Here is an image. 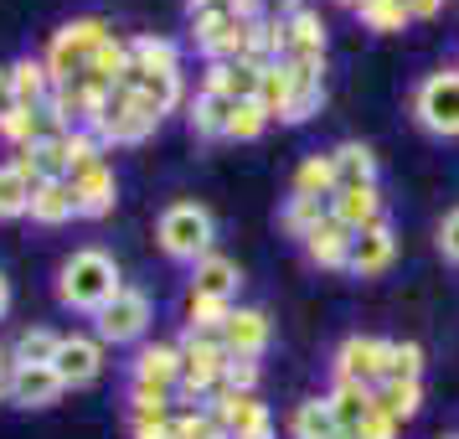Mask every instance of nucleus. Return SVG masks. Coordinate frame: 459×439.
<instances>
[{
    "mask_svg": "<svg viewBox=\"0 0 459 439\" xmlns=\"http://www.w3.org/2000/svg\"><path fill=\"white\" fill-rule=\"evenodd\" d=\"M212 414H217V424L228 429V439H269L273 435V418H269V408L258 403V393L212 398Z\"/></svg>",
    "mask_w": 459,
    "mask_h": 439,
    "instance_id": "9d476101",
    "label": "nucleus"
},
{
    "mask_svg": "<svg viewBox=\"0 0 459 439\" xmlns=\"http://www.w3.org/2000/svg\"><path fill=\"white\" fill-rule=\"evenodd\" d=\"M228 114H232V99L202 88V93L191 99V114H186L191 135H196V140H228Z\"/></svg>",
    "mask_w": 459,
    "mask_h": 439,
    "instance_id": "a878e982",
    "label": "nucleus"
},
{
    "mask_svg": "<svg viewBox=\"0 0 459 439\" xmlns=\"http://www.w3.org/2000/svg\"><path fill=\"white\" fill-rule=\"evenodd\" d=\"M356 16H361L367 31H382V37H393V31H403V26L413 22L403 0H361V11H356Z\"/></svg>",
    "mask_w": 459,
    "mask_h": 439,
    "instance_id": "473e14b6",
    "label": "nucleus"
},
{
    "mask_svg": "<svg viewBox=\"0 0 459 439\" xmlns=\"http://www.w3.org/2000/svg\"><path fill=\"white\" fill-rule=\"evenodd\" d=\"M67 187H73L78 217H108V212H114L119 181H114V166H108V161H99V166H88V171H73Z\"/></svg>",
    "mask_w": 459,
    "mask_h": 439,
    "instance_id": "9b49d317",
    "label": "nucleus"
},
{
    "mask_svg": "<svg viewBox=\"0 0 459 439\" xmlns=\"http://www.w3.org/2000/svg\"><path fill=\"white\" fill-rule=\"evenodd\" d=\"M134 382H145V388H170V393H176V382H181V347H170V341L140 347V356H134Z\"/></svg>",
    "mask_w": 459,
    "mask_h": 439,
    "instance_id": "f3484780",
    "label": "nucleus"
},
{
    "mask_svg": "<svg viewBox=\"0 0 459 439\" xmlns=\"http://www.w3.org/2000/svg\"><path fill=\"white\" fill-rule=\"evenodd\" d=\"M93 320H99V341H104V347L140 341V336H145V326H150V294L145 290H129V285H125V290L114 294V300H108Z\"/></svg>",
    "mask_w": 459,
    "mask_h": 439,
    "instance_id": "6e6552de",
    "label": "nucleus"
},
{
    "mask_svg": "<svg viewBox=\"0 0 459 439\" xmlns=\"http://www.w3.org/2000/svg\"><path fill=\"white\" fill-rule=\"evenodd\" d=\"M155 129H160V119L134 104V93H129V88H114V93L104 99V109H99L93 135H99L104 145H140V140H150Z\"/></svg>",
    "mask_w": 459,
    "mask_h": 439,
    "instance_id": "423d86ee",
    "label": "nucleus"
},
{
    "mask_svg": "<svg viewBox=\"0 0 459 439\" xmlns=\"http://www.w3.org/2000/svg\"><path fill=\"white\" fill-rule=\"evenodd\" d=\"M238 285H243V274L232 264L228 253H207V259H196L191 264V294H207V300H238Z\"/></svg>",
    "mask_w": 459,
    "mask_h": 439,
    "instance_id": "2eb2a0df",
    "label": "nucleus"
},
{
    "mask_svg": "<svg viewBox=\"0 0 459 439\" xmlns=\"http://www.w3.org/2000/svg\"><path fill=\"white\" fill-rule=\"evenodd\" d=\"M11 311V279H5V274H0V315Z\"/></svg>",
    "mask_w": 459,
    "mask_h": 439,
    "instance_id": "49530a36",
    "label": "nucleus"
},
{
    "mask_svg": "<svg viewBox=\"0 0 459 439\" xmlns=\"http://www.w3.org/2000/svg\"><path fill=\"white\" fill-rule=\"evenodd\" d=\"M0 377H11V352L0 347Z\"/></svg>",
    "mask_w": 459,
    "mask_h": 439,
    "instance_id": "de8ad7c7",
    "label": "nucleus"
},
{
    "mask_svg": "<svg viewBox=\"0 0 459 439\" xmlns=\"http://www.w3.org/2000/svg\"><path fill=\"white\" fill-rule=\"evenodd\" d=\"M31 223H42V228H63L78 217V202H73V187L67 181H42V187H31V212H26Z\"/></svg>",
    "mask_w": 459,
    "mask_h": 439,
    "instance_id": "4be33fe9",
    "label": "nucleus"
},
{
    "mask_svg": "<svg viewBox=\"0 0 459 439\" xmlns=\"http://www.w3.org/2000/svg\"><path fill=\"white\" fill-rule=\"evenodd\" d=\"M341 5H351V11H361V0H341Z\"/></svg>",
    "mask_w": 459,
    "mask_h": 439,
    "instance_id": "8fccbe9b",
    "label": "nucleus"
},
{
    "mask_svg": "<svg viewBox=\"0 0 459 439\" xmlns=\"http://www.w3.org/2000/svg\"><path fill=\"white\" fill-rule=\"evenodd\" d=\"M438 253H444L449 264H459V207L444 212V223H438Z\"/></svg>",
    "mask_w": 459,
    "mask_h": 439,
    "instance_id": "ea45409f",
    "label": "nucleus"
},
{
    "mask_svg": "<svg viewBox=\"0 0 459 439\" xmlns=\"http://www.w3.org/2000/svg\"><path fill=\"white\" fill-rule=\"evenodd\" d=\"M393 253H397L393 223L382 217V223H372V228H361L351 238V264H346V269H351L356 279H372V274H382L387 264H393Z\"/></svg>",
    "mask_w": 459,
    "mask_h": 439,
    "instance_id": "4468645a",
    "label": "nucleus"
},
{
    "mask_svg": "<svg viewBox=\"0 0 459 439\" xmlns=\"http://www.w3.org/2000/svg\"><path fill=\"white\" fill-rule=\"evenodd\" d=\"M413 114L429 135H444V140H459V67H444V73H429L413 93Z\"/></svg>",
    "mask_w": 459,
    "mask_h": 439,
    "instance_id": "20e7f679",
    "label": "nucleus"
},
{
    "mask_svg": "<svg viewBox=\"0 0 459 439\" xmlns=\"http://www.w3.org/2000/svg\"><path fill=\"white\" fill-rule=\"evenodd\" d=\"M170 435H176V439H228V429L217 424L212 408H191V414L170 418Z\"/></svg>",
    "mask_w": 459,
    "mask_h": 439,
    "instance_id": "4c0bfd02",
    "label": "nucleus"
},
{
    "mask_svg": "<svg viewBox=\"0 0 459 439\" xmlns=\"http://www.w3.org/2000/svg\"><path fill=\"white\" fill-rule=\"evenodd\" d=\"M269 315L253 311V305H238V311L228 315V326H222V347H228V356H248V362H258V356L269 352Z\"/></svg>",
    "mask_w": 459,
    "mask_h": 439,
    "instance_id": "f8f14e48",
    "label": "nucleus"
},
{
    "mask_svg": "<svg viewBox=\"0 0 459 439\" xmlns=\"http://www.w3.org/2000/svg\"><path fill=\"white\" fill-rule=\"evenodd\" d=\"M408 377H423V347L418 341H393L387 347V377L382 382H408Z\"/></svg>",
    "mask_w": 459,
    "mask_h": 439,
    "instance_id": "e433bc0d",
    "label": "nucleus"
},
{
    "mask_svg": "<svg viewBox=\"0 0 459 439\" xmlns=\"http://www.w3.org/2000/svg\"><path fill=\"white\" fill-rule=\"evenodd\" d=\"M160 253L166 259H181V264H196V259H207L212 253V238H217V223H212V212L202 202H176V207L160 212Z\"/></svg>",
    "mask_w": 459,
    "mask_h": 439,
    "instance_id": "7ed1b4c3",
    "label": "nucleus"
},
{
    "mask_svg": "<svg viewBox=\"0 0 459 439\" xmlns=\"http://www.w3.org/2000/svg\"><path fill=\"white\" fill-rule=\"evenodd\" d=\"M331 217L341 223V228H372V223H382V191L377 187H351V191H335L331 197Z\"/></svg>",
    "mask_w": 459,
    "mask_h": 439,
    "instance_id": "412c9836",
    "label": "nucleus"
},
{
    "mask_svg": "<svg viewBox=\"0 0 459 439\" xmlns=\"http://www.w3.org/2000/svg\"><path fill=\"white\" fill-rule=\"evenodd\" d=\"M0 403H11V398H5V377H0Z\"/></svg>",
    "mask_w": 459,
    "mask_h": 439,
    "instance_id": "09e8293b",
    "label": "nucleus"
},
{
    "mask_svg": "<svg viewBox=\"0 0 459 439\" xmlns=\"http://www.w3.org/2000/svg\"><path fill=\"white\" fill-rule=\"evenodd\" d=\"M449 439H459V435H449Z\"/></svg>",
    "mask_w": 459,
    "mask_h": 439,
    "instance_id": "3c124183",
    "label": "nucleus"
},
{
    "mask_svg": "<svg viewBox=\"0 0 459 439\" xmlns=\"http://www.w3.org/2000/svg\"><path fill=\"white\" fill-rule=\"evenodd\" d=\"M258 83H264V63H212L207 78H202V88L222 93V99H232V104L258 99Z\"/></svg>",
    "mask_w": 459,
    "mask_h": 439,
    "instance_id": "dca6fc26",
    "label": "nucleus"
},
{
    "mask_svg": "<svg viewBox=\"0 0 459 439\" xmlns=\"http://www.w3.org/2000/svg\"><path fill=\"white\" fill-rule=\"evenodd\" d=\"M11 88H16V104L22 109H47L52 104V73H47V57H22L11 63Z\"/></svg>",
    "mask_w": 459,
    "mask_h": 439,
    "instance_id": "5701e85b",
    "label": "nucleus"
},
{
    "mask_svg": "<svg viewBox=\"0 0 459 439\" xmlns=\"http://www.w3.org/2000/svg\"><path fill=\"white\" fill-rule=\"evenodd\" d=\"M134 439H176V435H170V418H166V424H134Z\"/></svg>",
    "mask_w": 459,
    "mask_h": 439,
    "instance_id": "c03bdc74",
    "label": "nucleus"
},
{
    "mask_svg": "<svg viewBox=\"0 0 459 439\" xmlns=\"http://www.w3.org/2000/svg\"><path fill=\"white\" fill-rule=\"evenodd\" d=\"M403 5H408V16H413V22H429V16H438V5H444V0H403Z\"/></svg>",
    "mask_w": 459,
    "mask_h": 439,
    "instance_id": "37998d69",
    "label": "nucleus"
},
{
    "mask_svg": "<svg viewBox=\"0 0 459 439\" xmlns=\"http://www.w3.org/2000/svg\"><path fill=\"white\" fill-rule=\"evenodd\" d=\"M228 5L243 16V22H258V16H264V0H228Z\"/></svg>",
    "mask_w": 459,
    "mask_h": 439,
    "instance_id": "a18cd8bd",
    "label": "nucleus"
},
{
    "mask_svg": "<svg viewBox=\"0 0 459 439\" xmlns=\"http://www.w3.org/2000/svg\"><path fill=\"white\" fill-rule=\"evenodd\" d=\"M129 414H134V424H166L170 418V388H145V382H134V388H129Z\"/></svg>",
    "mask_w": 459,
    "mask_h": 439,
    "instance_id": "f704fd0d",
    "label": "nucleus"
},
{
    "mask_svg": "<svg viewBox=\"0 0 459 439\" xmlns=\"http://www.w3.org/2000/svg\"><path fill=\"white\" fill-rule=\"evenodd\" d=\"M108 37H114V31H108L104 16H73V22H63L52 31V47H47V73H52V83H78Z\"/></svg>",
    "mask_w": 459,
    "mask_h": 439,
    "instance_id": "f03ea898",
    "label": "nucleus"
},
{
    "mask_svg": "<svg viewBox=\"0 0 459 439\" xmlns=\"http://www.w3.org/2000/svg\"><path fill=\"white\" fill-rule=\"evenodd\" d=\"M377 408L397 424H408V418L423 408V377H408V382H382L377 388Z\"/></svg>",
    "mask_w": 459,
    "mask_h": 439,
    "instance_id": "c756f323",
    "label": "nucleus"
},
{
    "mask_svg": "<svg viewBox=\"0 0 459 439\" xmlns=\"http://www.w3.org/2000/svg\"><path fill=\"white\" fill-rule=\"evenodd\" d=\"M63 393L67 388L52 367H11V377H5V398L16 408H52Z\"/></svg>",
    "mask_w": 459,
    "mask_h": 439,
    "instance_id": "ddd939ff",
    "label": "nucleus"
},
{
    "mask_svg": "<svg viewBox=\"0 0 459 439\" xmlns=\"http://www.w3.org/2000/svg\"><path fill=\"white\" fill-rule=\"evenodd\" d=\"M397 435H403V424H397V418H387L382 408H372V418L356 429V439H397Z\"/></svg>",
    "mask_w": 459,
    "mask_h": 439,
    "instance_id": "a19ab883",
    "label": "nucleus"
},
{
    "mask_svg": "<svg viewBox=\"0 0 459 439\" xmlns=\"http://www.w3.org/2000/svg\"><path fill=\"white\" fill-rule=\"evenodd\" d=\"M284 22H290V57L284 63H325V22H320V11L299 5Z\"/></svg>",
    "mask_w": 459,
    "mask_h": 439,
    "instance_id": "6ab92c4d",
    "label": "nucleus"
},
{
    "mask_svg": "<svg viewBox=\"0 0 459 439\" xmlns=\"http://www.w3.org/2000/svg\"><path fill=\"white\" fill-rule=\"evenodd\" d=\"M325 217H331V197H290V207L279 212L284 233H290V238H299V243H305V238H310Z\"/></svg>",
    "mask_w": 459,
    "mask_h": 439,
    "instance_id": "cd10ccee",
    "label": "nucleus"
},
{
    "mask_svg": "<svg viewBox=\"0 0 459 439\" xmlns=\"http://www.w3.org/2000/svg\"><path fill=\"white\" fill-rule=\"evenodd\" d=\"M31 212V181H22L11 166H0V217H26Z\"/></svg>",
    "mask_w": 459,
    "mask_h": 439,
    "instance_id": "58836bf2",
    "label": "nucleus"
},
{
    "mask_svg": "<svg viewBox=\"0 0 459 439\" xmlns=\"http://www.w3.org/2000/svg\"><path fill=\"white\" fill-rule=\"evenodd\" d=\"M228 373V347H222V336H191L181 341V393L186 398H212L217 393V382Z\"/></svg>",
    "mask_w": 459,
    "mask_h": 439,
    "instance_id": "39448f33",
    "label": "nucleus"
},
{
    "mask_svg": "<svg viewBox=\"0 0 459 439\" xmlns=\"http://www.w3.org/2000/svg\"><path fill=\"white\" fill-rule=\"evenodd\" d=\"M290 88H294V67L290 63H269V67H264L258 104L269 109V119H279V114H284V104H290Z\"/></svg>",
    "mask_w": 459,
    "mask_h": 439,
    "instance_id": "72a5a7b5",
    "label": "nucleus"
},
{
    "mask_svg": "<svg viewBox=\"0 0 459 439\" xmlns=\"http://www.w3.org/2000/svg\"><path fill=\"white\" fill-rule=\"evenodd\" d=\"M119 290H125L119 264H114L104 249H78V253L63 264V269H57V300H63L67 311L99 315Z\"/></svg>",
    "mask_w": 459,
    "mask_h": 439,
    "instance_id": "f257e3e1",
    "label": "nucleus"
},
{
    "mask_svg": "<svg viewBox=\"0 0 459 439\" xmlns=\"http://www.w3.org/2000/svg\"><path fill=\"white\" fill-rule=\"evenodd\" d=\"M16 109V88H11V67H0V119Z\"/></svg>",
    "mask_w": 459,
    "mask_h": 439,
    "instance_id": "79ce46f5",
    "label": "nucleus"
},
{
    "mask_svg": "<svg viewBox=\"0 0 459 439\" xmlns=\"http://www.w3.org/2000/svg\"><path fill=\"white\" fill-rule=\"evenodd\" d=\"M294 197H335V166L331 155H305L294 171Z\"/></svg>",
    "mask_w": 459,
    "mask_h": 439,
    "instance_id": "7c9ffc66",
    "label": "nucleus"
},
{
    "mask_svg": "<svg viewBox=\"0 0 459 439\" xmlns=\"http://www.w3.org/2000/svg\"><path fill=\"white\" fill-rule=\"evenodd\" d=\"M325 398H331V414H335V424H341L346 435H356V429L372 418V408H377V393L372 388H356V382H335Z\"/></svg>",
    "mask_w": 459,
    "mask_h": 439,
    "instance_id": "393cba45",
    "label": "nucleus"
},
{
    "mask_svg": "<svg viewBox=\"0 0 459 439\" xmlns=\"http://www.w3.org/2000/svg\"><path fill=\"white\" fill-rule=\"evenodd\" d=\"M186 331L191 336H222V326H228V315H232V305L228 300H207V294H191L186 300Z\"/></svg>",
    "mask_w": 459,
    "mask_h": 439,
    "instance_id": "2f4dec72",
    "label": "nucleus"
},
{
    "mask_svg": "<svg viewBox=\"0 0 459 439\" xmlns=\"http://www.w3.org/2000/svg\"><path fill=\"white\" fill-rule=\"evenodd\" d=\"M52 373L63 377V388H88L104 373V341L99 336H63V347L52 356Z\"/></svg>",
    "mask_w": 459,
    "mask_h": 439,
    "instance_id": "1a4fd4ad",
    "label": "nucleus"
},
{
    "mask_svg": "<svg viewBox=\"0 0 459 439\" xmlns=\"http://www.w3.org/2000/svg\"><path fill=\"white\" fill-rule=\"evenodd\" d=\"M387 347L393 341H382V336H346L341 347H335V382H356V388H382V377H387Z\"/></svg>",
    "mask_w": 459,
    "mask_h": 439,
    "instance_id": "0eeeda50",
    "label": "nucleus"
},
{
    "mask_svg": "<svg viewBox=\"0 0 459 439\" xmlns=\"http://www.w3.org/2000/svg\"><path fill=\"white\" fill-rule=\"evenodd\" d=\"M63 347V336L47 331V326H31V331L16 336V347H11V367H52V356Z\"/></svg>",
    "mask_w": 459,
    "mask_h": 439,
    "instance_id": "c85d7f7f",
    "label": "nucleus"
},
{
    "mask_svg": "<svg viewBox=\"0 0 459 439\" xmlns=\"http://www.w3.org/2000/svg\"><path fill=\"white\" fill-rule=\"evenodd\" d=\"M269 129V109L258 104V99H248V104H232L228 114V140H258Z\"/></svg>",
    "mask_w": 459,
    "mask_h": 439,
    "instance_id": "c9c22d12",
    "label": "nucleus"
},
{
    "mask_svg": "<svg viewBox=\"0 0 459 439\" xmlns=\"http://www.w3.org/2000/svg\"><path fill=\"white\" fill-rule=\"evenodd\" d=\"M331 166H335V191L377 187V155H372V145H361V140L335 145L331 150Z\"/></svg>",
    "mask_w": 459,
    "mask_h": 439,
    "instance_id": "aec40b11",
    "label": "nucleus"
},
{
    "mask_svg": "<svg viewBox=\"0 0 459 439\" xmlns=\"http://www.w3.org/2000/svg\"><path fill=\"white\" fill-rule=\"evenodd\" d=\"M129 67L134 73H181V47L170 37H134L129 42Z\"/></svg>",
    "mask_w": 459,
    "mask_h": 439,
    "instance_id": "bb28decb",
    "label": "nucleus"
},
{
    "mask_svg": "<svg viewBox=\"0 0 459 439\" xmlns=\"http://www.w3.org/2000/svg\"><path fill=\"white\" fill-rule=\"evenodd\" d=\"M290 435L294 439H356V435H346V429L335 424L331 398H305V403L290 414Z\"/></svg>",
    "mask_w": 459,
    "mask_h": 439,
    "instance_id": "b1692460",
    "label": "nucleus"
},
{
    "mask_svg": "<svg viewBox=\"0 0 459 439\" xmlns=\"http://www.w3.org/2000/svg\"><path fill=\"white\" fill-rule=\"evenodd\" d=\"M351 238H356L351 228H341L335 217H325V223L305 238V253H310L315 269H346V264H351Z\"/></svg>",
    "mask_w": 459,
    "mask_h": 439,
    "instance_id": "a211bd4d",
    "label": "nucleus"
}]
</instances>
